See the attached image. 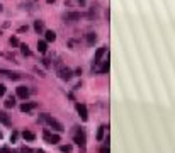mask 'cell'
Masks as SVG:
<instances>
[{
  "instance_id": "obj_1",
  "label": "cell",
  "mask_w": 175,
  "mask_h": 153,
  "mask_svg": "<svg viewBox=\"0 0 175 153\" xmlns=\"http://www.w3.org/2000/svg\"><path fill=\"white\" fill-rule=\"evenodd\" d=\"M39 119H41L43 123H46V124H49L55 131H58V133H63V131H65V126L61 124L60 121H56L55 117H51L49 114H41V117H39Z\"/></svg>"
},
{
  "instance_id": "obj_2",
  "label": "cell",
  "mask_w": 175,
  "mask_h": 153,
  "mask_svg": "<svg viewBox=\"0 0 175 153\" xmlns=\"http://www.w3.org/2000/svg\"><path fill=\"white\" fill-rule=\"evenodd\" d=\"M73 139H75V143H77L80 148H85V145H87V134H85V131H83V129H78V128H77Z\"/></svg>"
},
{
  "instance_id": "obj_3",
  "label": "cell",
  "mask_w": 175,
  "mask_h": 153,
  "mask_svg": "<svg viewBox=\"0 0 175 153\" xmlns=\"http://www.w3.org/2000/svg\"><path fill=\"white\" fill-rule=\"evenodd\" d=\"M43 138L46 139L48 143H51V145H56V143H60L61 141V138H60V134H56V133H49V131L46 129L43 133Z\"/></svg>"
},
{
  "instance_id": "obj_4",
  "label": "cell",
  "mask_w": 175,
  "mask_h": 153,
  "mask_svg": "<svg viewBox=\"0 0 175 153\" xmlns=\"http://www.w3.org/2000/svg\"><path fill=\"white\" fill-rule=\"evenodd\" d=\"M77 112H78V116H80V119L83 123L89 121V112H87V106L85 104H80V102H78L77 104Z\"/></svg>"
},
{
  "instance_id": "obj_5",
  "label": "cell",
  "mask_w": 175,
  "mask_h": 153,
  "mask_svg": "<svg viewBox=\"0 0 175 153\" xmlns=\"http://www.w3.org/2000/svg\"><path fill=\"white\" fill-rule=\"evenodd\" d=\"M58 77H60L61 80H70V78L73 77V72L70 68H66V67H61L60 70H58Z\"/></svg>"
},
{
  "instance_id": "obj_6",
  "label": "cell",
  "mask_w": 175,
  "mask_h": 153,
  "mask_svg": "<svg viewBox=\"0 0 175 153\" xmlns=\"http://www.w3.org/2000/svg\"><path fill=\"white\" fill-rule=\"evenodd\" d=\"M15 92H17V97H19V99H22V101H26V99L29 97V94H31V90H29L26 85H19Z\"/></svg>"
},
{
  "instance_id": "obj_7",
  "label": "cell",
  "mask_w": 175,
  "mask_h": 153,
  "mask_svg": "<svg viewBox=\"0 0 175 153\" xmlns=\"http://www.w3.org/2000/svg\"><path fill=\"white\" fill-rule=\"evenodd\" d=\"M82 14L80 12H68V14L65 15V20H68V22H77V20H80Z\"/></svg>"
},
{
  "instance_id": "obj_8",
  "label": "cell",
  "mask_w": 175,
  "mask_h": 153,
  "mask_svg": "<svg viewBox=\"0 0 175 153\" xmlns=\"http://www.w3.org/2000/svg\"><path fill=\"white\" fill-rule=\"evenodd\" d=\"M106 51H107V48H106V46L99 48L97 51H95V55H94V63H101V60H102V56L106 55Z\"/></svg>"
},
{
  "instance_id": "obj_9",
  "label": "cell",
  "mask_w": 175,
  "mask_h": 153,
  "mask_svg": "<svg viewBox=\"0 0 175 153\" xmlns=\"http://www.w3.org/2000/svg\"><path fill=\"white\" fill-rule=\"evenodd\" d=\"M0 123H2L3 126H12V121H10L9 114H7L5 111H0Z\"/></svg>"
},
{
  "instance_id": "obj_10",
  "label": "cell",
  "mask_w": 175,
  "mask_h": 153,
  "mask_svg": "<svg viewBox=\"0 0 175 153\" xmlns=\"http://www.w3.org/2000/svg\"><path fill=\"white\" fill-rule=\"evenodd\" d=\"M36 106H37L36 102H24V104L20 106V111H22V112H31Z\"/></svg>"
},
{
  "instance_id": "obj_11",
  "label": "cell",
  "mask_w": 175,
  "mask_h": 153,
  "mask_svg": "<svg viewBox=\"0 0 175 153\" xmlns=\"http://www.w3.org/2000/svg\"><path fill=\"white\" fill-rule=\"evenodd\" d=\"M0 73H5V75L9 77L10 80H19V78L22 77L20 73H15V72H7V70H0Z\"/></svg>"
},
{
  "instance_id": "obj_12",
  "label": "cell",
  "mask_w": 175,
  "mask_h": 153,
  "mask_svg": "<svg viewBox=\"0 0 175 153\" xmlns=\"http://www.w3.org/2000/svg\"><path fill=\"white\" fill-rule=\"evenodd\" d=\"M37 51H39L41 55H44V53L48 51V43L46 41H37Z\"/></svg>"
},
{
  "instance_id": "obj_13",
  "label": "cell",
  "mask_w": 175,
  "mask_h": 153,
  "mask_svg": "<svg viewBox=\"0 0 175 153\" xmlns=\"http://www.w3.org/2000/svg\"><path fill=\"white\" fill-rule=\"evenodd\" d=\"M44 36H46V43L56 41V32L55 31H44Z\"/></svg>"
},
{
  "instance_id": "obj_14",
  "label": "cell",
  "mask_w": 175,
  "mask_h": 153,
  "mask_svg": "<svg viewBox=\"0 0 175 153\" xmlns=\"http://www.w3.org/2000/svg\"><path fill=\"white\" fill-rule=\"evenodd\" d=\"M34 29H36L37 34L44 32V22H43V20H34Z\"/></svg>"
},
{
  "instance_id": "obj_15",
  "label": "cell",
  "mask_w": 175,
  "mask_h": 153,
  "mask_svg": "<svg viewBox=\"0 0 175 153\" xmlns=\"http://www.w3.org/2000/svg\"><path fill=\"white\" fill-rule=\"evenodd\" d=\"M106 129H109V128H107L106 124H102L101 128H99V131H97V139H99V141H102V139H104V134H106Z\"/></svg>"
},
{
  "instance_id": "obj_16",
  "label": "cell",
  "mask_w": 175,
  "mask_h": 153,
  "mask_svg": "<svg viewBox=\"0 0 175 153\" xmlns=\"http://www.w3.org/2000/svg\"><path fill=\"white\" fill-rule=\"evenodd\" d=\"M22 138L27 139V141H34V139H36V134L31 133V131H22Z\"/></svg>"
},
{
  "instance_id": "obj_17",
  "label": "cell",
  "mask_w": 175,
  "mask_h": 153,
  "mask_svg": "<svg viewBox=\"0 0 175 153\" xmlns=\"http://www.w3.org/2000/svg\"><path fill=\"white\" fill-rule=\"evenodd\" d=\"M19 48H20V53H22L24 56H31L32 53H31V49H29L27 44H19Z\"/></svg>"
},
{
  "instance_id": "obj_18",
  "label": "cell",
  "mask_w": 175,
  "mask_h": 153,
  "mask_svg": "<svg viewBox=\"0 0 175 153\" xmlns=\"http://www.w3.org/2000/svg\"><path fill=\"white\" fill-rule=\"evenodd\" d=\"M95 41H97V36H95V32H89V34H87V43H89L90 46H94Z\"/></svg>"
},
{
  "instance_id": "obj_19",
  "label": "cell",
  "mask_w": 175,
  "mask_h": 153,
  "mask_svg": "<svg viewBox=\"0 0 175 153\" xmlns=\"http://www.w3.org/2000/svg\"><path fill=\"white\" fill-rule=\"evenodd\" d=\"M99 72H101V73H107V72H109V58L102 63V67L99 68Z\"/></svg>"
},
{
  "instance_id": "obj_20",
  "label": "cell",
  "mask_w": 175,
  "mask_h": 153,
  "mask_svg": "<svg viewBox=\"0 0 175 153\" xmlns=\"http://www.w3.org/2000/svg\"><path fill=\"white\" fill-rule=\"evenodd\" d=\"M15 106V97H9V99H7V101H5V107H7V109H10V107H14Z\"/></svg>"
},
{
  "instance_id": "obj_21",
  "label": "cell",
  "mask_w": 175,
  "mask_h": 153,
  "mask_svg": "<svg viewBox=\"0 0 175 153\" xmlns=\"http://www.w3.org/2000/svg\"><path fill=\"white\" fill-rule=\"evenodd\" d=\"M72 150H73L72 145H61V146H60V151H61V153H70Z\"/></svg>"
},
{
  "instance_id": "obj_22",
  "label": "cell",
  "mask_w": 175,
  "mask_h": 153,
  "mask_svg": "<svg viewBox=\"0 0 175 153\" xmlns=\"http://www.w3.org/2000/svg\"><path fill=\"white\" fill-rule=\"evenodd\" d=\"M9 43H10V46H19V44H20V43H19V39L15 38V36H14V38H10V39H9Z\"/></svg>"
},
{
  "instance_id": "obj_23",
  "label": "cell",
  "mask_w": 175,
  "mask_h": 153,
  "mask_svg": "<svg viewBox=\"0 0 175 153\" xmlns=\"http://www.w3.org/2000/svg\"><path fill=\"white\" fill-rule=\"evenodd\" d=\"M17 136H19V133H17V131H14V133L10 134V141L15 143V141H17Z\"/></svg>"
},
{
  "instance_id": "obj_24",
  "label": "cell",
  "mask_w": 175,
  "mask_h": 153,
  "mask_svg": "<svg viewBox=\"0 0 175 153\" xmlns=\"http://www.w3.org/2000/svg\"><path fill=\"white\" fill-rule=\"evenodd\" d=\"M5 85H3V84H0V97H3V96H5Z\"/></svg>"
},
{
  "instance_id": "obj_25",
  "label": "cell",
  "mask_w": 175,
  "mask_h": 153,
  "mask_svg": "<svg viewBox=\"0 0 175 153\" xmlns=\"http://www.w3.org/2000/svg\"><path fill=\"white\" fill-rule=\"evenodd\" d=\"M99 153H111V151H109V146H106V145H104L101 150H99Z\"/></svg>"
},
{
  "instance_id": "obj_26",
  "label": "cell",
  "mask_w": 175,
  "mask_h": 153,
  "mask_svg": "<svg viewBox=\"0 0 175 153\" xmlns=\"http://www.w3.org/2000/svg\"><path fill=\"white\" fill-rule=\"evenodd\" d=\"M43 65L44 67H49V60H43Z\"/></svg>"
},
{
  "instance_id": "obj_27",
  "label": "cell",
  "mask_w": 175,
  "mask_h": 153,
  "mask_svg": "<svg viewBox=\"0 0 175 153\" xmlns=\"http://www.w3.org/2000/svg\"><path fill=\"white\" fill-rule=\"evenodd\" d=\"M0 153H9V150H7V148H2V150H0Z\"/></svg>"
},
{
  "instance_id": "obj_28",
  "label": "cell",
  "mask_w": 175,
  "mask_h": 153,
  "mask_svg": "<svg viewBox=\"0 0 175 153\" xmlns=\"http://www.w3.org/2000/svg\"><path fill=\"white\" fill-rule=\"evenodd\" d=\"M46 2H48V3H53V2H55V0H46Z\"/></svg>"
},
{
  "instance_id": "obj_29",
  "label": "cell",
  "mask_w": 175,
  "mask_h": 153,
  "mask_svg": "<svg viewBox=\"0 0 175 153\" xmlns=\"http://www.w3.org/2000/svg\"><path fill=\"white\" fill-rule=\"evenodd\" d=\"M2 10H3V7H2V5H0V12H2Z\"/></svg>"
},
{
  "instance_id": "obj_30",
  "label": "cell",
  "mask_w": 175,
  "mask_h": 153,
  "mask_svg": "<svg viewBox=\"0 0 175 153\" xmlns=\"http://www.w3.org/2000/svg\"><path fill=\"white\" fill-rule=\"evenodd\" d=\"M0 139H2V131H0Z\"/></svg>"
}]
</instances>
